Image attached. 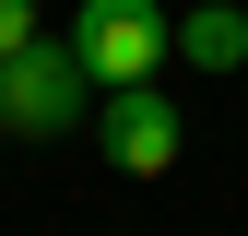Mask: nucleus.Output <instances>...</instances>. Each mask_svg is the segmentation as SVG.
Segmentation results:
<instances>
[{
    "instance_id": "obj_1",
    "label": "nucleus",
    "mask_w": 248,
    "mask_h": 236,
    "mask_svg": "<svg viewBox=\"0 0 248 236\" xmlns=\"http://www.w3.org/2000/svg\"><path fill=\"white\" fill-rule=\"evenodd\" d=\"M83 118H95V71L71 59V36H36L0 59V130L12 142H71Z\"/></svg>"
},
{
    "instance_id": "obj_2",
    "label": "nucleus",
    "mask_w": 248,
    "mask_h": 236,
    "mask_svg": "<svg viewBox=\"0 0 248 236\" xmlns=\"http://www.w3.org/2000/svg\"><path fill=\"white\" fill-rule=\"evenodd\" d=\"M71 59L95 71V95H130L177 59V12L166 0H83L71 12Z\"/></svg>"
},
{
    "instance_id": "obj_3",
    "label": "nucleus",
    "mask_w": 248,
    "mask_h": 236,
    "mask_svg": "<svg viewBox=\"0 0 248 236\" xmlns=\"http://www.w3.org/2000/svg\"><path fill=\"white\" fill-rule=\"evenodd\" d=\"M95 154L118 177H166L177 154H189V118H177L166 83H130V95H95Z\"/></svg>"
},
{
    "instance_id": "obj_4",
    "label": "nucleus",
    "mask_w": 248,
    "mask_h": 236,
    "mask_svg": "<svg viewBox=\"0 0 248 236\" xmlns=\"http://www.w3.org/2000/svg\"><path fill=\"white\" fill-rule=\"evenodd\" d=\"M177 59H189V71H248V12H236V0L177 12Z\"/></svg>"
},
{
    "instance_id": "obj_5",
    "label": "nucleus",
    "mask_w": 248,
    "mask_h": 236,
    "mask_svg": "<svg viewBox=\"0 0 248 236\" xmlns=\"http://www.w3.org/2000/svg\"><path fill=\"white\" fill-rule=\"evenodd\" d=\"M47 36V12H36V0H0V59H12V47H36Z\"/></svg>"
}]
</instances>
